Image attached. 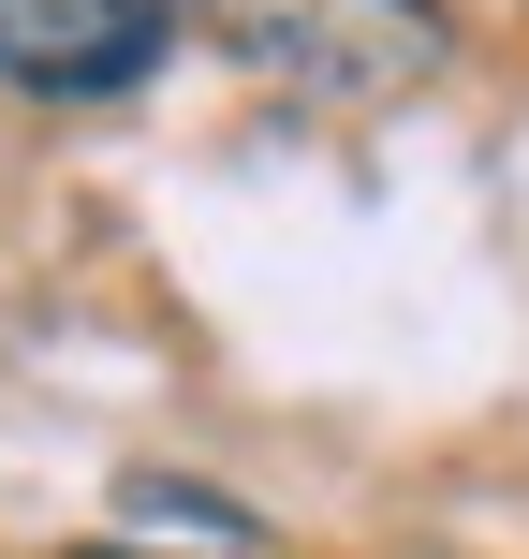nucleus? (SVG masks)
<instances>
[{
	"mask_svg": "<svg viewBox=\"0 0 529 559\" xmlns=\"http://www.w3.org/2000/svg\"><path fill=\"white\" fill-rule=\"evenodd\" d=\"M192 15L294 88H397L442 59V0H192Z\"/></svg>",
	"mask_w": 529,
	"mask_h": 559,
	"instance_id": "obj_1",
	"label": "nucleus"
},
{
	"mask_svg": "<svg viewBox=\"0 0 529 559\" xmlns=\"http://www.w3.org/2000/svg\"><path fill=\"white\" fill-rule=\"evenodd\" d=\"M118 515H133V531H177V545H206V559H251V501H221V486L133 472V486H118Z\"/></svg>",
	"mask_w": 529,
	"mask_h": 559,
	"instance_id": "obj_3",
	"label": "nucleus"
},
{
	"mask_svg": "<svg viewBox=\"0 0 529 559\" xmlns=\"http://www.w3.org/2000/svg\"><path fill=\"white\" fill-rule=\"evenodd\" d=\"M177 45V0H0V88L15 104H118Z\"/></svg>",
	"mask_w": 529,
	"mask_h": 559,
	"instance_id": "obj_2",
	"label": "nucleus"
},
{
	"mask_svg": "<svg viewBox=\"0 0 529 559\" xmlns=\"http://www.w3.org/2000/svg\"><path fill=\"white\" fill-rule=\"evenodd\" d=\"M88 559H118V545H88Z\"/></svg>",
	"mask_w": 529,
	"mask_h": 559,
	"instance_id": "obj_4",
	"label": "nucleus"
}]
</instances>
